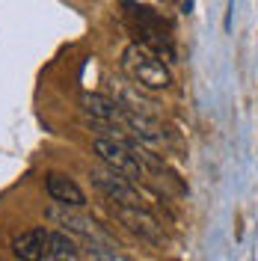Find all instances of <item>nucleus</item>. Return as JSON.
Returning <instances> with one entry per match:
<instances>
[{
	"label": "nucleus",
	"mask_w": 258,
	"mask_h": 261,
	"mask_svg": "<svg viewBox=\"0 0 258 261\" xmlns=\"http://www.w3.org/2000/svg\"><path fill=\"white\" fill-rule=\"evenodd\" d=\"M122 71L128 74L131 83H137L145 92H161L172 86V71L161 60V54L145 48L143 42H131L122 50Z\"/></svg>",
	"instance_id": "1"
},
{
	"label": "nucleus",
	"mask_w": 258,
	"mask_h": 261,
	"mask_svg": "<svg viewBox=\"0 0 258 261\" xmlns=\"http://www.w3.org/2000/svg\"><path fill=\"white\" fill-rule=\"evenodd\" d=\"M131 137L125 140H113V137H95L92 140V151L98 154V161L104 163L107 169H113L116 175L128 181H140L145 175V166L143 161L137 158V151L131 148L128 143Z\"/></svg>",
	"instance_id": "2"
},
{
	"label": "nucleus",
	"mask_w": 258,
	"mask_h": 261,
	"mask_svg": "<svg viewBox=\"0 0 258 261\" xmlns=\"http://www.w3.org/2000/svg\"><path fill=\"white\" fill-rule=\"evenodd\" d=\"M89 181L98 193H104L113 205H125V208H143V196L134 187V181L116 175L113 169H89Z\"/></svg>",
	"instance_id": "3"
},
{
	"label": "nucleus",
	"mask_w": 258,
	"mask_h": 261,
	"mask_svg": "<svg viewBox=\"0 0 258 261\" xmlns=\"http://www.w3.org/2000/svg\"><path fill=\"white\" fill-rule=\"evenodd\" d=\"M116 217H119V223L134 231L137 238H143V241H151V244H161L163 241V226L158 223V217H151V214L145 211V208H125V205H113Z\"/></svg>",
	"instance_id": "4"
},
{
	"label": "nucleus",
	"mask_w": 258,
	"mask_h": 261,
	"mask_svg": "<svg viewBox=\"0 0 258 261\" xmlns=\"http://www.w3.org/2000/svg\"><path fill=\"white\" fill-rule=\"evenodd\" d=\"M45 190L48 196L60 205V208H86V193L81 190V184L71 178V175H63V172H50L48 181H45Z\"/></svg>",
	"instance_id": "5"
},
{
	"label": "nucleus",
	"mask_w": 258,
	"mask_h": 261,
	"mask_svg": "<svg viewBox=\"0 0 258 261\" xmlns=\"http://www.w3.org/2000/svg\"><path fill=\"white\" fill-rule=\"evenodd\" d=\"M83 113L92 116V122L98 125H116V128H125V110L119 107V101L110 95H92V92H86L83 95Z\"/></svg>",
	"instance_id": "6"
},
{
	"label": "nucleus",
	"mask_w": 258,
	"mask_h": 261,
	"mask_svg": "<svg viewBox=\"0 0 258 261\" xmlns=\"http://www.w3.org/2000/svg\"><path fill=\"white\" fill-rule=\"evenodd\" d=\"M54 223H60L63 228H68V234H81L86 238L89 244H107V246H116L101 228L92 223V220H86V217H78V214H68V211H50L48 214Z\"/></svg>",
	"instance_id": "7"
},
{
	"label": "nucleus",
	"mask_w": 258,
	"mask_h": 261,
	"mask_svg": "<svg viewBox=\"0 0 258 261\" xmlns=\"http://www.w3.org/2000/svg\"><path fill=\"white\" fill-rule=\"evenodd\" d=\"M48 228H30L24 234H18L12 241V249H15L18 261H45L48 258Z\"/></svg>",
	"instance_id": "8"
},
{
	"label": "nucleus",
	"mask_w": 258,
	"mask_h": 261,
	"mask_svg": "<svg viewBox=\"0 0 258 261\" xmlns=\"http://www.w3.org/2000/svg\"><path fill=\"white\" fill-rule=\"evenodd\" d=\"M145 89H140L137 83L131 81H119L113 86V98L119 101L122 110H131V113H143V116H158V104L151 98L143 95Z\"/></svg>",
	"instance_id": "9"
},
{
	"label": "nucleus",
	"mask_w": 258,
	"mask_h": 261,
	"mask_svg": "<svg viewBox=\"0 0 258 261\" xmlns=\"http://www.w3.org/2000/svg\"><path fill=\"white\" fill-rule=\"evenodd\" d=\"M48 255L54 261H81V244L68 231H50L48 238Z\"/></svg>",
	"instance_id": "10"
},
{
	"label": "nucleus",
	"mask_w": 258,
	"mask_h": 261,
	"mask_svg": "<svg viewBox=\"0 0 258 261\" xmlns=\"http://www.w3.org/2000/svg\"><path fill=\"white\" fill-rule=\"evenodd\" d=\"M89 252H92L98 261H131L119 252V246H107V244H89Z\"/></svg>",
	"instance_id": "11"
},
{
	"label": "nucleus",
	"mask_w": 258,
	"mask_h": 261,
	"mask_svg": "<svg viewBox=\"0 0 258 261\" xmlns=\"http://www.w3.org/2000/svg\"><path fill=\"white\" fill-rule=\"evenodd\" d=\"M184 9L190 12V9H193V0H184Z\"/></svg>",
	"instance_id": "12"
}]
</instances>
